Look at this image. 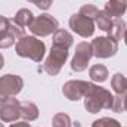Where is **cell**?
<instances>
[{"label":"cell","instance_id":"obj_2","mask_svg":"<svg viewBox=\"0 0 127 127\" xmlns=\"http://www.w3.org/2000/svg\"><path fill=\"white\" fill-rule=\"evenodd\" d=\"M15 50L16 55H19L21 58H30L34 62H40L44 58L46 46L41 40H38L34 35H24L16 41Z\"/></svg>","mask_w":127,"mask_h":127},{"label":"cell","instance_id":"obj_6","mask_svg":"<svg viewBox=\"0 0 127 127\" xmlns=\"http://www.w3.org/2000/svg\"><path fill=\"white\" fill-rule=\"evenodd\" d=\"M24 87V80L15 74H6L0 77V100L16 96Z\"/></svg>","mask_w":127,"mask_h":127},{"label":"cell","instance_id":"obj_18","mask_svg":"<svg viewBox=\"0 0 127 127\" xmlns=\"http://www.w3.org/2000/svg\"><path fill=\"white\" fill-rule=\"evenodd\" d=\"M95 21H96V25L99 27V30H102V31H108L111 28V24H112L111 16L105 10H99V13H97Z\"/></svg>","mask_w":127,"mask_h":127},{"label":"cell","instance_id":"obj_23","mask_svg":"<svg viewBox=\"0 0 127 127\" xmlns=\"http://www.w3.org/2000/svg\"><path fill=\"white\" fill-rule=\"evenodd\" d=\"M114 112H123L124 111V103H123V95L114 96V105H112Z\"/></svg>","mask_w":127,"mask_h":127},{"label":"cell","instance_id":"obj_27","mask_svg":"<svg viewBox=\"0 0 127 127\" xmlns=\"http://www.w3.org/2000/svg\"><path fill=\"white\" fill-rule=\"evenodd\" d=\"M123 103H124V111L127 112V93H123Z\"/></svg>","mask_w":127,"mask_h":127},{"label":"cell","instance_id":"obj_15","mask_svg":"<svg viewBox=\"0 0 127 127\" xmlns=\"http://www.w3.org/2000/svg\"><path fill=\"white\" fill-rule=\"evenodd\" d=\"M34 21V15L30 9H19L16 12V15L13 16V22L18 24L19 27L25 28V27H30L31 22Z\"/></svg>","mask_w":127,"mask_h":127},{"label":"cell","instance_id":"obj_26","mask_svg":"<svg viewBox=\"0 0 127 127\" xmlns=\"http://www.w3.org/2000/svg\"><path fill=\"white\" fill-rule=\"evenodd\" d=\"M10 127H31V126H30V123H27V121H22V123H13Z\"/></svg>","mask_w":127,"mask_h":127},{"label":"cell","instance_id":"obj_8","mask_svg":"<svg viewBox=\"0 0 127 127\" xmlns=\"http://www.w3.org/2000/svg\"><path fill=\"white\" fill-rule=\"evenodd\" d=\"M21 117V102L13 97H6L0 100V120L4 123L16 121Z\"/></svg>","mask_w":127,"mask_h":127},{"label":"cell","instance_id":"obj_1","mask_svg":"<svg viewBox=\"0 0 127 127\" xmlns=\"http://www.w3.org/2000/svg\"><path fill=\"white\" fill-rule=\"evenodd\" d=\"M83 97H84V108L92 114L99 112L100 109H112L114 105V96L111 95V92L93 83H87L86 93Z\"/></svg>","mask_w":127,"mask_h":127},{"label":"cell","instance_id":"obj_9","mask_svg":"<svg viewBox=\"0 0 127 127\" xmlns=\"http://www.w3.org/2000/svg\"><path fill=\"white\" fill-rule=\"evenodd\" d=\"M69 28L80 37H90L95 32V21L90 18H86L80 13H74L69 18Z\"/></svg>","mask_w":127,"mask_h":127},{"label":"cell","instance_id":"obj_25","mask_svg":"<svg viewBox=\"0 0 127 127\" xmlns=\"http://www.w3.org/2000/svg\"><path fill=\"white\" fill-rule=\"evenodd\" d=\"M9 24H10V19H7V18L0 15V31H6L9 28Z\"/></svg>","mask_w":127,"mask_h":127},{"label":"cell","instance_id":"obj_28","mask_svg":"<svg viewBox=\"0 0 127 127\" xmlns=\"http://www.w3.org/2000/svg\"><path fill=\"white\" fill-rule=\"evenodd\" d=\"M3 65H4V59H3V56H1V53H0V69L3 68Z\"/></svg>","mask_w":127,"mask_h":127},{"label":"cell","instance_id":"obj_16","mask_svg":"<svg viewBox=\"0 0 127 127\" xmlns=\"http://www.w3.org/2000/svg\"><path fill=\"white\" fill-rule=\"evenodd\" d=\"M89 75H90V78L93 81H96V83H103L108 78V69H106L105 65L96 64V65H93L89 69Z\"/></svg>","mask_w":127,"mask_h":127},{"label":"cell","instance_id":"obj_24","mask_svg":"<svg viewBox=\"0 0 127 127\" xmlns=\"http://www.w3.org/2000/svg\"><path fill=\"white\" fill-rule=\"evenodd\" d=\"M27 1L34 3L37 7H40V9H43V10L49 9V7H50V4H52V0H27Z\"/></svg>","mask_w":127,"mask_h":127},{"label":"cell","instance_id":"obj_21","mask_svg":"<svg viewBox=\"0 0 127 127\" xmlns=\"http://www.w3.org/2000/svg\"><path fill=\"white\" fill-rule=\"evenodd\" d=\"M78 13L83 15V16H86V18H90V19L95 21L96 16H97V13H99V9L96 7L95 4L86 3V4H83V6L80 7V12H78Z\"/></svg>","mask_w":127,"mask_h":127},{"label":"cell","instance_id":"obj_31","mask_svg":"<svg viewBox=\"0 0 127 127\" xmlns=\"http://www.w3.org/2000/svg\"><path fill=\"white\" fill-rule=\"evenodd\" d=\"M126 86H127V77H126ZM126 93H127V92H126Z\"/></svg>","mask_w":127,"mask_h":127},{"label":"cell","instance_id":"obj_7","mask_svg":"<svg viewBox=\"0 0 127 127\" xmlns=\"http://www.w3.org/2000/svg\"><path fill=\"white\" fill-rule=\"evenodd\" d=\"M92 47H93V56L99 59H106L114 56L118 52V43L114 41L112 38L106 37H96L92 41Z\"/></svg>","mask_w":127,"mask_h":127},{"label":"cell","instance_id":"obj_5","mask_svg":"<svg viewBox=\"0 0 127 127\" xmlns=\"http://www.w3.org/2000/svg\"><path fill=\"white\" fill-rule=\"evenodd\" d=\"M93 56V47L92 43L87 41H81L75 46V53L74 58L71 61V69L75 72H81L87 68L90 58Z\"/></svg>","mask_w":127,"mask_h":127},{"label":"cell","instance_id":"obj_17","mask_svg":"<svg viewBox=\"0 0 127 127\" xmlns=\"http://www.w3.org/2000/svg\"><path fill=\"white\" fill-rule=\"evenodd\" d=\"M111 87L117 95H123L127 92V86H126V77L121 72L114 74V77L111 78Z\"/></svg>","mask_w":127,"mask_h":127},{"label":"cell","instance_id":"obj_11","mask_svg":"<svg viewBox=\"0 0 127 127\" xmlns=\"http://www.w3.org/2000/svg\"><path fill=\"white\" fill-rule=\"evenodd\" d=\"M111 18H120L126 13L127 10V0H108L105 3V9H103Z\"/></svg>","mask_w":127,"mask_h":127},{"label":"cell","instance_id":"obj_13","mask_svg":"<svg viewBox=\"0 0 127 127\" xmlns=\"http://www.w3.org/2000/svg\"><path fill=\"white\" fill-rule=\"evenodd\" d=\"M126 28H127L126 21L121 19V18H115V19L112 21V24H111V28L106 31L108 32V37L118 43L120 40H123L124 32H126Z\"/></svg>","mask_w":127,"mask_h":127},{"label":"cell","instance_id":"obj_19","mask_svg":"<svg viewBox=\"0 0 127 127\" xmlns=\"http://www.w3.org/2000/svg\"><path fill=\"white\" fill-rule=\"evenodd\" d=\"M16 40H18V38L9 31V30L0 31V49H7V47L13 46Z\"/></svg>","mask_w":127,"mask_h":127},{"label":"cell","instance_id":"obj_14","mask_svg":"<svg viewBox=\"0 0 127 127\" xmlns=\"http://www.w3.org/2000/svg\"><path fill=\"white\" fill-rule=\"evenodd\" d=\"M21 117L25 121H34L38 117V108L35 103L28 102V100H22L21 102Z\"/></svg>","mask_w":127,"mask_h":127},{"label":"cell","instance_id":"obj_20","mask_svg":"<svg viewBox=\"0 0 127 127\" xmlns=\"http://www.w3.org/2000/svg\"><path fill=\"white\" fill-rule=\"evenodd\" d=\"M52 127H71V118L65 112H58L52 118Z\"/></svg>","mask_w":127,"mask_h":127},{"label":"cell","instance_id":"obj_10","mask_svg":"<svg viewBox=\"0 0 127 127\" xmlns=\"http://www.w3.org/2000/svg\"><path fill=\"white\" fill-rule=\"evenodd\" d=\"M86 87H87V81L83 80H69L64 84L62 93L66 99L69 100H78L81 99L86 93Z\"/></svg>","mask_w":127,"mask_h":127},{"label":"cell","instance_id":"obj_29","mask_svg":"<svg viewBox=\"0 0 127 127\" xmlns=\"http://www.w3.org/2000/svg\"><path fill=\"white\" fill-rule=\"evenodd\" d=\"M123 40H124V43L127 44V28H126V32H124V37H123Z\"/></svg>","mask_w":127,"mask_h":127},{"label":"cell","instance_id":"obj_30","mask_svg":"<svg viewBox=\"0 0 127 127\" xmlns=\"http://www.w3.org/2000/svg\"><path fill=\"white\" fill-rule=\"evenodd\" d=\"M0 127H4V126H3V123H0Z\"/></svg>","mask_w":127,"mask_h":127},{"label":"cell","instance_id":"obj_3","mask_svg":"<svg viewBox=\"0 0 127 127\" xmlns=\"http://www.w3.org/2000/svg\"><path fill=\"white\" fill-rule=\"evenodd\" d=\"M68 59V50L62 49V47H56V46H52L50 52H49V56L46 58V61L43 64V69L46 74L49 75H58L61 68L64 66V64L66 62Z\"/></svg>","mask_w":127,"mask_h":127},{"label":"cell","instance_id":"obj_12","mask_svg":"<svg viewBox=\"0 0 127 127\" xmlns=\"http://www.w3.org/2000/svg\"><path fill=\"white\" fill-rule=\"evenodd\" d=\"M72 43H74V37L66 31V30L58 28L56 31L53 32V46L69 50V47L72 46Z\"/></svg>","mask_w":127,"mask_h":127},{"label":"cell","instance_id":"obj_22","mask_svg":"<svg viewBox=\"0 0 127 127\" xmlns=\"http://www.w3.org/2000/svg\"><path fill=\"white\" fill-rule=\"evenodd\" d=\"M92 127H121V124L114 120V118H109V117H102L99 120H95Z\"/></svg>","mask_w":127,"mask_h":127},{"label":"cell","instance_id":"obj_4","mask_svg":"<svg viewBox=\"0 0 127 127\" xmlns=\"http://www.w3.org/2000/svg\"><path fill=\"white\" fill-rule=\"evenodd\" d=\"M28 28L35 37H46V35H50L52 32H55L59 28V22L52 15L43 13V15L34 18V21L31 22V25Z\"/></svg>","mask_w":127,"mask_h":127}]
</instances>
